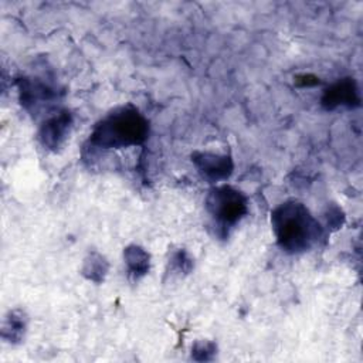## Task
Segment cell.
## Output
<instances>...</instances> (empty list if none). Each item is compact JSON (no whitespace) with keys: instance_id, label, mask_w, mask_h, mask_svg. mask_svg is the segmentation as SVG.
<instances>
[{"instance_id":"1","label":"cell","mask_w":363,"mask_h":363,"mask_svg":"<svg viewBox=\"0 0 363 363\" xmlns=\"http://www.w3.org/2000/svg\"><path fill=\"white\" fill-rule=\"evenodd\" d=\"M271 225L277 244L288 254L311 251L325 237L323 225L298 200L277 206L271 213Z\"/></svg>"},{"instance_id":"2","label":"cell","mask_w":363,"mask_h":363,"mask_svg":"<svg viewBox=\"0 0 363 363\" xmlns=\"http://www.w3.org/2000/svg\"><path fill=\"white\" fill-rule=\"evenodd\" d=\"M149 135V121L132 104L121 105L99 119L91 135L94 147L109 150L142 145Z\"/></svg>"},{"instance_id":"3","label":"cell","mask_w":363,"mask_h":363,"mask_svg":"<svg viewBox=\"0 0 363 363\" xmlns=\"http://www.w3.org/2000/svg\"><path fill=\"white\" fill-rule=\"evenodd\" d=\"M206 210L223 234L235 227L248 213L247 196L230 186L216 184L206 196Z\"/></svg>"},{"instance_id":"4","label":"cell","mask_w":363,"mask_h":363,"mask_svg":"<svg viewBox=\"0 0 363 363\" xmlns=\"http://www.w3.org/2000/svg\"><path fill=\"white\" fill-rule=\"evenodd\" d=\"M191 162L199 176L211 184H217L220 182L227 180L234 170L231 156L224 153L197 150L193 152Z\"/></svg>"},{"instance_id":"5","label":"cell","mask_w":363,"mask_h":363,"mask_svg":"<svg viewBox=\"0 0 363 363\" xmlns=\"http://www.w3.org/2000/svg\"><path fill=\"white\" fill-rule=\"evenodd\" d=\"M72 115L67 109L57 111L48 116L38 129V140L47 150L57 152L67 142L72 129Z\"/></svg>"},{"instance_id":"6","label":"cell","mask_w":363,"mask_h":363,"mask_svg":"<svg viewBox=\"0 0 363 363\" xmlns=\"http://www.w3.org/2000/svg\"><path fill=\"white\" fill-rule=\"evenodd\" d=\"M322 106L328 111L336 109L337 106L354 108L360 105L359 86L353 78H343L332 84L323 91Z\"/></svg>"},{"instance_id":"7","label":"cell","mask_w":363,"mask_h":363,"mask_svg":"<svg viewBox=\"0 0 363 363\" xmlns=\"http://www.w3.org/2000/svg\"><path fill=\"white\" fill-rule=\"evenodd\" d=\"M18 92L21 105L28 111H37L40 106L52 102L57 91L40 78H21L18 81Z\"/></svg>"},{"instance_id":"8","label":"cell","mask_w":363,"mask_h":363,"mask_svg":"<svg viewBox=\"0 0 363 363\" xmlns=\"http://www.w3.org/2000/svg\"><path fill=\"white\" fill-rule=\"evenodd\" d=\"M28 318L23 309H10L1 323V339L10 345H17L24 339Z\"/></svg>"},{"instance_id":"9","label":"cell","mask_w":363,"mask_h":363,"mask_svg":"<svg viewBox=\"0 0 363 363\" xmlns=\"http://www.w3.org/2000/svg\"><path fill=\"white\" fill-rule=\"evenodd\" d=\"M123 259L129 277L135 281L143 278L150 269V255L138 244H130L123 250Z\"/></svg>"},{"instance_id":"10","label":"cell","mask_w":363,"mask_h":363,"mask_svg":"<svg viewBox=\"0 0 363 363\" xmlns=\"http://www.w3.org/2000/svg\"><path fill=\"white\" fill-rule=\"evenodd\" d=\"M108 272H109L108 259L98 251L88 252V255L84 258L81 265L82 277L94 284H101L106 278Z\"/></svg>"},{"instance_id":"11","label":"cell","mask_w":363,"mask_h":363,"mask_svg":"<svg viewBox=\"0 0 363 363\" xmlns=\"http://www.w3.org/2000/svg\"><path fill=\"white\" fill-rule=\"evenodd\" d=\"M194 267V262H193V258L190 257V254L180 248L177 251H174L169 259V271L173 274V275H177V277H183V275H187L189 272H191Z\"/></svg>"},{"instance_id":"12","label":"cell","mask_w":363,"mask_h":363,"mask_svg":"<svg viewBox=\"0 0 363 363\" xmlns=\"http://www.w3.org/2000/svg\"><path fill=\"white\" fill-rule=\"evenodd\" d=\"M217 354V345L211 340H197L191 346V357L197 362H210Z\"/></svg>"},{"instance_id":"13","label":"cell","mask_w":363,"mask_h":363,"mask_svg":"<svg viewBox=\"0 0 363 363\" xmlns=\"http://www.w3.org/2000/svg\"><path fill=\"white\" fill-rule=\"evenodd\" d=\"M325 220H326L328 228L337 230L339 227H342V224L345 221V214H343L342 208L332 204V206H328V210L325 213Z\"/></svg>"}]
</instances>
